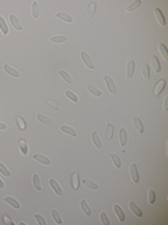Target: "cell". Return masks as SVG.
Returning a JSON list of instances; mask_svg holds the SVG:
<instances>
[{
	"instance_id": "cell-13",
	"label": "cell",
	"mask_w": 168,
	"mask_h": 225,
	"mask_svg": "<svg viewBox=\"0 0 168 225\" xmlns=\"http://www.w3.org/2000/svg\"><path fill=\"white\" fill-rule=\"evenodd\" d=\"M3 68H4V71H6V72L8 73V75H10V76H13V78H20V73L17 72L16 69H14V68H11V66H10V65H4V66H3Z\"/></svg>"
},
{
	"instance_id": "cell-30",
	"label": "cell",
	"mask_w": 168,
	"mask_h": 225,
	"mask_svg": "<svg viewBox=\"0 0 168 225\" xmlns=\"http://www.w3.org/2000/svg\"><path fill=\"white\" fill-rule=\"evenodd\" d=\"M60 129H62L63 132H66V134L72 135V137H76V131H74L73 128H70V127H67V125H62V127H60Z\"/></svg>"
},
{
	"instance_id": "cell-34",
	"label": "cell",
	"mask_w": 168,
	"mask_h": 225,
	"mask_svg": "<svg viewBox=\"0 0 168 225\" xmlns=\"http://www.w3.org/2000/svg\"><path fill=\"white\" fill-rule=\"evenodd\" d=\"M111 158H112V162H113V165H115V168H120V159H119V156L116 155V153H112L111 155Z\"/></svg>"
},
{
	"instance_id": "cell-12",
	"label": "cell",
	"mask_w": 168,
	"mask_h": 225,
	"mask_svg": "<svg viewBox=\"0 0 168 225\" xmlns=\"http://www.w3.org/2000/svg\"><path fill=\"white\" fill-rule=\"evenodd\" d=\"M135 68H136V62H135V61H129L128 62V73H126V76H128L129 79L133 78V75H135Z\"/></svg>"
},
{
	"instance_id": "cell-17",
	"label": "cell",
	"mask_w": 168,
	"mask_h": 225,
	"mask_svg": "<svg viewBox=\"0 0 168 225\" xmlns=\"http://www.w3.org/2000/svg\"><path fill=\"white\" fill-rule=\"evenodd\" d=\"M93 142H94V145H95L98 149H101V148H102V141H101V138L98 137L97 131H94V132H93Z\"/></svg>"
},
{
	"instance_id": "cell-37",
	"label": "cell",
	"mask_w": 168,
	"mask_h": 225,
	"mask_svg": "<svg viewBox=\"0 0 168 225\" xmlns=\"http://www.w3.org/2000/svg\"><path fill=\"white\" fill-rule=\"evenodd\" d=\"M154 203H156V191L149 190V204H154Z\"/></svg>"
},
{
	"instance_id": "cell-24",
	"label": "cell",
	"mask_w": 168,
	"mask_h": 225,
	"mask_svg": "<svg viewBox=\"0 0 168 225\" xmlns=\"http://www.w3.org/2000/svg\"><path fill=\"white\" fill-rule=\"evenodd\" d=\"M88 92L91 93V94H94V96H97V97H100L102 93H101V90H98V89L94 86V85H88Z\"/></svg>"
},
{
	"instance_id": "cell-44",
	"label": "cell",
	"mask_w": 168,
	"mask_h": 225,
	"mask_svg": "<svg viewBox=\"0 0 168 225\" xmlns=\"http://www.w3.org/2000/svg\"><path fill=\"white\" fill-rule=\"evenodd\" d=\"M95 7H97V4H95V3H91V11H88V14H90V17H93V16H94V10H95Z\"/></svg>"
},
{
	"instance_id": "cell-16",
	"label": "cell",
	"mask_w": 168,
	"mask_h": 225,
	"mask_svg": "<svg viewBox=\"0 0 168 225\" xmlns=\"http://www.w3.org/2000/svg\"><path fill=\"white\" fill-rule=\"evenodd\" d=\"M37 118H38V121H41L42 124H46V125H52V124H53V121L50 120L49 117L44 115V114H38V115H37Z\"/></svg>"
},
{
	"instance_id": "cell-19",
	"label": "cell",
	"mask_w": 168,
	"mask_h": 225,
	"mask_svg": "<svg viewBox=\"0 0 168 225\" xmlns=\"http://www.w3.org/2000/svg\"><path fill=\"white\" fill-rule=\"evenodd\" d=\"M56 17L60 18V20H63V21H66V23H73V17L69 16V14H66V13H57Z\"/></svg>"
},
{
	"instance_id": "cell-46",
	"label": "cell",
	"mask_w": 168,
	"mask_h": 225,
	"mask_svg": "<svg viewBox=\"0 0 168 225\" xmlns=\"http://www.w3.org/2000/svg\"><path fill=\"white\" fill-rule=\"evenodd\" d=\"M168 108V97H165L164 99V110H167Z\"/></svg>"
},
{
	"instance_id": "cell-27",
	"label": "cell",
	"mask_w": 168,
	"mask_h": 225,
	"mask_svg": "<svg viewBox=\"0 0 168 225\" xmlns=\"http://www.w3.org/2000/svg\"><path fill=\"white\" fill-rule=\"evenodd\" d=\"M59 75L63 78V80H66L67 83H73V79H72V76L69 75V73L66 72V71H59Z\"/></svg>"
},
{
	"instance_id": "cell-14",
	"label": "cell",
	"mask_w": 168,
	"mask_h": 225,
	"mask_svg": "<svg viewBox=\"0 0 168 225\" xmlns=\"http://www.w3.org/2000/svg\"><path fill=\"white\" fill-rule=\"evenodd\" d=\"M4 201H6L7 204H10L11 207H14L16 210H20V207H21V205H20V203H18L16 198H13V197H6V198H4Z\"/></svg>"
},
{
	"instance_id": "cell-32",
	"label": "cell",
	"mask_w": 168,
	"mask_h": 225,
	"mask_svg": "<svg viewBox=\"0 0 168 225\" xmlns=\"http://www.w3.org/2000/svg\"><path fill=\"white\" fill-rule=\"evenodd\" d=\"M52 218H53V221H55L56 224H62V222H63V219L60 218L59 212H57L56 210H52Z\"/></svg>"
},
{
	"instance_id": "cell-40",
	"label": "cell",
	"mask_w": 168,
	"mask_h": 225,
	"mask_svg": "<svg viewBox=\"0 0 168 225\" xmlns=\"http://www.w3.org/2000/svg\"><path fill=\"white\" fill-rule=\"evenodd\" d=\"M17 122H18V127H20V129H25L27 128V125H25V121L21 118V117H17L16 118Z\"/></svg>"
},
{
	"instance_id": "cell-33",
	"label": "cell",
	"mask_w": 168,
	"mask_h": 225,
	"mask_svg": "<svg viewBox=\"0 0 168 225\" xmlns=\"http://www.w3.org/2000/svg\"><path fill=\"white\" fill-rule=\"evenodd\" d=\"M20 151L23 152V155H27V153H28V146H27V142H25L24 139L20 141Z\"/></svg>"
},
{
	"instance_id": "cell-26",
	"label": "cell",
	"mask_w": 168,
	"mask_h": 225,
	"mask_svg": "<svg viewBox=\"0 0 168 225\" xmlns=\"http://www.w3.org/2000/svg\"><path fill=\"white\" fill-rule=\"evenodd\" d=\"M0 30L3 34H8V27H7V23L4 21L3 17H0Z\"/></svg>"
},
{
	"instance_id": "cell-35",
	"label": "cell",
	"mask_w": 168,
	"mask_h": 225,
	"mask_svg": "<svg viewBox=\"0 0 168 225\" xmlns=\"http://www.w3.org/2000/svg\"><path fill=\"white\" fill-rule=\"evenodd\" d=\"M84 184L87 186V187H90V189H94V190H97V189H98V184H97V183H94L93 180H90V179H86V180H84Z\"/></svg>"
},
{
	"instance_id": "cell-31",
	"label": "cell",
	"mask_w": 168,
	"mask_h": 225,
	"mask_svg": "<svg viewBox=\"0 0 168 225\" xmlns=\"http://www.w3.org/2000/svg\"><path fill=\"white\" fill-rule=\"evenodd\" d=\"M66 97H67V99H70L73 103H79V97L76 96L73 92H70V90H66Z\"/></svg>"
},
{
	"instance_id": "cell-21",
	"label": "cell",
	"mask_w": 168,
	"mask_h": 225,
	"mask_svg": "<svg viewBox=\"0 0 168 225\" xmlns=\"http://www.w3.org/2000/svg\"><path fill=\"white\" fill-rule=\"evenodd\" d=\"M165 85H167V82L164 80V79H162V80H160V83H158V85L156 86V90H154V93H156L157 96H158V94H161V92L164 90V87H165Z\"/></svg>"
},
{
	"instance_id": "cell-7",
	"label": "cell",
	"mask_w": 168,
	"mask_h": 225,
	"mask_svg": "<svg viewBox=\"0 0 168 225\" xmlns=\"http://www.w3.org/2000/svg\"><path fill=\"white\" fill-rule=\"evenodd\" d=\"M119 139H120V146H126V142H128V131L125 128L119 129Z\"/></svg>"
},
{
	"instance_id": "cell-45",
	"label": "cell",
	"mask_w": 168,
	"mask_h": 225,
	"mask_svg": "<svg viewBox=\"0 0 168 225\" xmlns=\"http://www.w3.org/2000/svg\"><path fill=\"white\" fill-rule=\"evenodd\" d=\"M48 104L50 106V107H52L53 110H57V104H55V103H53L52 100H48Z\"/></svg>"
},
{
	"instance_id": "cell-42",
	"label": "cell",
	"mask_w": 168,
	"mask_h": 225,
	"mask_svg": "<svg viewBox=\"0 0 168 225\" xmlns=\"http://www.w3.org/2000/svg\"><path fill=\"white\" fill-rule=\"evenodd\" d=\"M112 132H113V125L112 124H108V131H106V137L111 139L112 138Z\"/></svg>"
},
{
	"instance_id": "cell-41",
	"label": "cell",
	"mask_w": 168,
	"mask_h": 225,
	"mask_svg": "<svg viewBox=\"0 0 168 225\" xmlns=\"http://www.w3.org/2000/svg\"><path fill=\"white\" fill-rule=\"evenodd\" d=\"M50 40H52V42H64L67 38H66V37H62V35H59V37H52Z\"/></svg>"
},
{
	"instance_id": "cell-10",
	"label": "cell",
	"mask_w": 168,
	"mask_h": 225,
	"mask_svg": "<svg viewBox=\"0 0 168 225\" xmlns=\"http://www.w3.org/2000/svg\"><path fill=\"white\" fill-rule=\"evenodd\" d=\"M129 208H130V211H132L135 215H137V217H142V215H143L142 210H140L136 204H135V201H130V203H129Z\"/></svg>"
},
{
	"instance_id": "cell-5",
	"label": "cell",
	"mask_w": 168,
	"mask_h": 225,
	"mask_svg": "<svg viewBox=\"0 0 168 225\" xmlns=\"http://www.w3.org/2000/svg\"><path fill=\"white\" fill-rule=\"evenodd\" d=\"M10 21H11L13 27L16 28L17 31H21V30H23V24L20 23V20H18V17H17V16H14V14H10Z\"/></svg>"
},
{
	"instance_id": "cell-3",
	"label": "cell",
	"mask_w": 168,
	"mask_h": 225,
	"mask_svg": "<svg viewBox=\"0 0 168 225\" xmlns=\"http://www.w3.org/2000/svg\"><path fill=\"white\" fill-rule=\"evenodd\" d=\"M49 184H50L52 190H53V191H55L57 196H62V194H63V190H62V187L59 186V183L56 182L55 179H49Z\"/></svg>"
},
{
	"instance_id": "cell-18",
	"label": "cell",
	"mask_w": 168,
	"mask_h": 225,
	"mask_svg": "<svg viewBox=\"0 0 168 225\" xmlns=\"http://www.w3.org/2000/svg\"><path fill=\"white\" fill-rule=\"evenodd\" d=\"M32 182H34V187H35V190H38V191H41L42 190V187H41V179H39V175H34L32 176Z\"/></svg>"
},
{
	"instance_id": "cell-11",
	"label": "cell",
	"mask_w": 168,
	"mask_h": 225,
	"mask_svg": "<svg viewBox=\"0 0 168 225\" xmlns=\"http://www.w3.org/2000/svg\"><path fill=\"white\" fill-rule=\"evenodd\" d=\"M81 59H83V62L86 64V66H87V68H90V69H94L93 61L90 59V56H88L87 52H81Z\"/></svg>"
},
{
	"instance_id": "cell-29",
	"label": "cell",
	"mask_w": 168,
	"mask_h": 225,
	"mask_svg": "<svg viewBox=\"0 0 168 225\" xmlns=\"http://www.w3.org/2000/svg\"><path fill=\"white\" fill-rule=\"evenodd\" d=\"M140 4H142V1H140V0H136V1H133L132 4H129L128 8H126V11H135L137 7H140Z\"/></svg>"
},
{
	"instance_id": "cell-36",
	"label": "cell",
	"mask_w": 168,
	"mask_h": 225,
	"mask_svg": "<svg viewBox=\"0 0 168 225\" xmlns=\"http://www.w3.org/2000/svg\"><path fill=\"white\" fill-rule=\"evenodd\" d=\"M100 221H101V222H102L104 225H109V224H111L105 212H100Z\"/></svg>"
},
{
	"instance_id": "cell-43",
	"label": "cell",
	"mask_w": 168,
	"mask_h": 225,
	"mask_svg": "<svg viewBox=\"0 0 168 225\" xmlns=\"http://www.w3.org/2000/svg\"><path fill=\"white\" fill-rule=\"evenodd\" d=\"M3 222L7 225H13V219H10L7 215H3Z\"/></svg>"
},
{
	"instance_id": "cell-25",
	"label": "cell",
	"mask_w": 168,
	"mask_h": 225,
	"mask_svg": "<svg viewBox=\"0 0 168 225\" xmlns=\"http://www.w3.org/2000/svg\"><path fill=\"white\" fill-rule=\"evenodd\" d=\"M158 48H160V52H161V55H162V58H164L165 61H168V52H167V47H165V44L161 42L160 45H158Z\"/></svg>"
},
{
	"instance_id": "cell-39",
	"label": "cell",
	"mask_w": 168,
	"mask_h": 225,
	"mask_svg": "<svg viewBox=\"0 0 168 225\" xmlns=\"http://www.w3.org/2000/svg\"><path fill=\"white\" fill-rule=\"evenodd\" d=\"M0 172H1L4 176H10V175H11V173H10V170H8V169L6 168L3 163H0Z\"/></svg>"
},
{
	"instance_id": "cell-38",
	"label": "cell",
	"mask_w": 168,
	"mask_h": 225,
	"mask_svg": "<svg viewBox=\"0 0 168 225\" xmlns=\"http://www.w3.org/2000/svg\"><path fill=\"white\" fill-rule=\"evenodd\" d=\"M35 219H37V222L39 225H46V219L42 217L41 214H35Z\"/></svg>"
},
{
	"instance_id": "cell-9",
	"label": "cell",
	"mask_w": 168,
	"mask_h": 225,
	"mask_svg": "<svg viewBox=\"0 0 168 225\" xmlns=\"http://www.w3.org/2000/svg\"><path fill=\"white\" fill-rule=\"evenodd\" d=\"M133 125H135V128H136L137 132H140V134H143L144 132L143 122H142V120H140L139 117H135V118H133Z\"/></svg>"
},
{
	"instance_id": "cell-28",
	"label": "cell",
	"mask_w": 168,
	"mask_h": 225,
	"mask_svg": "<svg viewBox=\"0 0 168 225\" xmlns=\"http://www.w3.org/2000/svg\"><path fill=\"white\" fill-rule=\"evenodd\" d=\"M143 78L146 80H150V66L147 64L143 65Z\"/></svg>"
},
{
	"instance_id": "cell-22",
	"label": "cell",
	"mask_w": 168,
	"mask_h": 225,
	"mask_svg": "<svg viewBox=\"0 0 168 225\" xmlns=\"http://www.w3.org/2000/svg\"><path fill=\"white\" fill-rule=\"evenodd\" d=\"M81 210L84 211L86 215H88V217L91 215V208H90V205L87 204V201L86 200H81Z\"/></svg>"
},
{
	"instance_id": "cell-47",
	"label": "cell",
	"mask_w": 168,
	"mask_h": 225,
	"mask_svg": "<svg viewBox=\"0 0 168 225\" xmlns=\"http://www.w3.org/2000/svg\"><path fill=\"white\" fill-rule=\"evenodd\" d=\"M6 128H7V125H6L4 122H0V129L3 131V129H6Z\"/></svg>"
},
{
	"instance_id": "cell-4",
	"label": "cell",
	"mask_w": 168,
	"mask_h": 225,
	"mask_svg": "<svg viewBox=\"0 0 168 225\" xmlns=\"http://www.w3.org/2000/svg\"><path fill=\"white\" fill-rule=\"evenodd\" d=\"M34 159L35 161L41 162L42 165H46V166H49L50 165V159L49 158H46L45 155H41V153H34Z\"/></svg>"
},
{
	"instance_id": "cell-8",
	"label": "cell",
	"mask_w": 168,
	"mask_h": 225,
	"mask_svg": "<svg viewBox=\"0 0 168 225\" xmlns=\"http://www.w3.org/2000/svg\"><path fill=\"white\" fill-rule=\"evenodd\" d=\"M113 210H115V212H116V215H118V219H119L120 222H123L126 217H125V211L122 210V207L118 205V204H115V205H113Z\"/></svg>"
},
{
	"instance_id": "cell-1",
	"label": "cell",
	"mask_w": 168,
	"mask_h": 225,
	"mask_svg": "<svg viewBox=\"0 0 168 225\" xmlns=\"http://www.w3.org/2000/svg\"><path fill=\"white\" fill-rule=\"evenodd\" d=\"M104 80H105V83H106V87L109 90V93H111V94H116V87H115V83H113L111 76H108V75L104 76Z\"/></svg>"
},
{
	"instance_id": "cell-20",
	"label": "cell",
	"mask_w": 168,
	"mask_h": 225,
	"mask_svg": "<svg viewBox=\"0 0 168 225\" xmlns=\"http://www.w3.org/2000/svg\"><path fill=\"white\" fill-rule=\"evenodd\" d=\"M79 184H80V182H79V173H73L72 175V187L74 190H77V189H79Z\"/></svg>"
},
{
	"instance_id": "cell-15",
	"label": "cell",
	"mask_w": 168,
	"mask_h": 225,
	"mask_svg": "<svg viewBox=\"0 0 168 225\" xmlns=\"http://www.w3.org/2000/svg\"><path fill=\"white\" fill-rule=\"evenodd\" d=\"M151 64H153V66H154V71L157 73H160L161 72V65H160V61H158V58L156 55H153L151 56Z\"/></svg>"
},
{
	"instance_id": "cell-48",
	"label": "cell",
	"mask_w": 168,
	"mask_h": 225,
	"mask_svg": "<svg viewBox=\"0 0 168 225\" xmlns=\"http://www.w3.org/2000/svg\"><path fill=\"white\" fill-rule=\"evenodd\" d=\"M3 187H4V182L0 179V189H3Z\"/></svg>"
},
{
	"instance_id": "cell-2",
	"label": "cell",
	"mask_w": 168,
	"mask_h": 225,
	"mask_svg": "<svg viewBox=\"0 0 168 225\" xmlns=\"http://www.w3.org/2000/svg\"><path fill=\"white\" fill-rule=\"evenodd\" d=\"M130 175H132L133 183H139V182H140V176H139V172H137L136 163H132V165H130Z\"/></svg>"
},
{
	"instance_id": "cell-6",
	"label": "cell",
	"mask_w": 168,
	"mask_h": 225,
	"mask_svg": "<svg viewBox=\"0 0 168 225\" xmlns=\"http://www.w3.org/2000/svg\"><path fill=\"white\" fill-rule=\"evenodd\" d=\"M154 14H156V18H157V21H158V24L160 25H165V17L162 14V11H161V8H156L154 10Z\"/></svg>"
},
{
	"instance_id": "cell-23",
	"label": "cell",
	"mask_w": 168,
	"mask_h": 225,
	"mask_svg": "<svg viewBox=\"0 0 168 225\" xmlns=\"http://www.w3.org/2000/svg\"><path fill=\"white\" fill-rule=\"evenodd\" d=\"M32 17L34 18H38L39 17V4L37 1L32 3Z\"/></svg>"
}]
</instances>
